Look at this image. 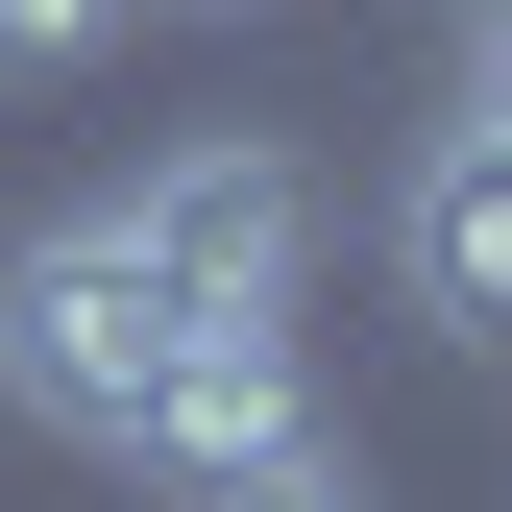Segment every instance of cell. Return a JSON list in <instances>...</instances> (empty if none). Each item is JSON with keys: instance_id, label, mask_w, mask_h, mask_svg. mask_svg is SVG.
<instances>
[{"instance_id": "obj_1", "label": "cell", "mask_w": 512, "mask_h": 512, "mask_svg": "<svg viewBox=\"0 0 512 512\" xmlns=\"http://www.w3.org/2000/svg\"><path fill=\"white\" fill-rule=\"evenodd\" d=\"M171 342H196V293H171L147 244L98 220V196L0 244V415H49L74 464H122V439H147V391H171Z\"/></svg>"}, {"instance_id": "obj_2", "label": "cell", "mask_w": 512, "mask_h": 512, "mask_svg": "<svg viewBox=\"0 0 512 512\" xmlns=\"http://www.w3.org/2000/svg\"><path fill=\"white\" fill-rule=\"evenodd\" d=\"M98 220L147 244L196 317H293V269H317V171H293V122H196V147H147Z\"/></svg>"}, {"instance_id": "obj_3", "label": "cell", "mask_w": 512, "mask_h": 512, "mask_svg": "<svg viewBox=\"0 0 512 512\" xmlns=\"http://www.w3.org/2000/svg\"><path fill=\"white\" fill-rule=\"evenodd\" d=\"M269 439H317V342L293 317H196V342H171V391H147V439H122V488H244L269 464Z\"/></svg>"}, {"instance_id": "obj_4", "label": "cell", "mask_w": 512, "mask_h": 512, "mask_svg": "<svg viewBox=\"0 0 512 512\" xmlns=\"http://www.w3.org/2000/svg\"><path fill=\"white\" fill-rule=\"evenodd\" d=\"M391 269H415V317H439V342H488V366H512V147H488V122H439V147H415Z\"/></svg>"}, {"instance_id": "obj_5", "label": "cell", "mask_w": 512, "mask_h": 512, "mask_svg": "<svg viewBox=\"0 0 512 512\" xmlns=\"http://www.w3.org/2000/svg\"><path fill=\"white\" fill-rule=\"evenodd\" d=\"M196 512H391V488H366V439L317 415V439H269V464H244V488H196Z\"/></svg>"}, {"instance_id": "obj_6", "label": "cell", "mask_w": 512, "mask_h": 512, "mask_svg": "<svg viewBox=\"0 0 512 512\" xmlns=\"http://www.w3.org/2000/svg\"><path fill=\"white\" fill-rule=\"evenodd\" d=\"M122 25H147V0H0V98H49V74H98Z\"/></svg>"}, {"instance_id": "obj_7", "label": "cell", "mask_w": 512, "mask_h": 512, "mask_svg": "<svg viewBox=\"0 0 512 512\" xmlns=\"http://www.w3.org/2000/svg\"><path fill=\"white\" fill-rule=\"evenodd\" d=\"M464 122H488V147H512V0H488V25H464Z\"/></svg>"}]
</instances>
